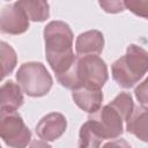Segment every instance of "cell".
<instances>
[{"label":"cell","instance_id":"obj_8","mask_svg":"<svg viewBox=\"0 0 148 148\" xmlns=\"http://www.w3.org/2000/svg\"><path fill=\"white\" fill-rule=\"evenodd\" d=\"M67 121L65 116L59 112H52L44 116L36 125V133L43 141H54L66 131Z\"/></svg>","mask_w":148,"mask_h":148},{"label":"cell","instance_id":"obj_7","mask_svg":"<svg viewBox=\"0 0 148 148\" xmlns=\"http://www.w3.org/2000/svg\"><path fill=\"white\" fill-rule=\"evenodd\" d=\"M29 18L18 1L5 6L0 12V29L5 34L20 35L28 30Z\"/></svg>","mask_w":148,"mask_h":148},{"label":"cell","instance_id":"obj_19","mask_svg":"<svg viewBox=\"0 0 148 148\" xmlns=\"http://www.w3.org/2000/svg\"><path fill=\"white\" fill-rule=\"evenodd\" d=\"M6 75H7V73H6V69H5V67L2 66V64L0 62V81H1V80H2V79L6 76Z\"/></svg>","mask_w":148,"mask_h":148},{"label":"cell","instance_id":"obj_17","mask_svg":"<svg viewBox=\"0 0 148 148\" xmlns=\"http://www.w3.org/2000/svg\"><path fill=\"white\" fill-rule=\"evenodd\" d=\"M102 9L110 14L120 13L124 10V0H98Z\"/></svg>","mask_w":148,"mask_h":148},{"label":"cell","instance_id":"obj_11","mask_svg":"<svg viewBox=\"0 0 148 148\" xmlns=\"http://www.w3.org/2000/svg\"><path fill=\"white\" fill-rule=\"evenodd\" d=\"M126 130L142 141H147V108L138 106L133 109L126 119Z\"/></svg>","mask_w":148,"mask_h":148},{"label":"cell","instance_id":"obj_12","mask_svg":"<svg viewBox=\"0 0 148 148\" xmlns=\"http://www.w3.org/2000/svg\"><path fill=\"white\" fill-rule=\"evenodd\" d=\"M23 104V94L20 84L9 80L0 87V106L17 109Z\"/></svg>","mask_w":148,"mask_h":148},{"label":"cell","instance_id":"obj_15","mask_svg":"<svg viewBox=\"0 0 148 148\" xmlns=\"http://www.w3.org/2000/svg\"><path fill=\"white\" fill-rule=\"evenodd\" d=\"M0 62L5 67L7 75L13 72L17 62L16 52L9 44L5 42H0Z\"/></svg>","mask_w":148,"mask_h":148},{"label":"cell","instance_id":"obj_5","mask_svg":"<svg viewBox=\"0 0 148 148\" xmlns=\"http://www.w3.org/2000/svg\"><path fill=\"white\" fill-rule=\"evenodd\" d=\"M22 90L31 97L46 95L52 87V77L42 62H24L16 73Z\"/></svg>","mask_w":148,"mask_h":148},{"label":"cell","instance_id":"obj_2","mask_svg":"<svg viewBox=\"0 0 148 148\" xmlns=\"http://www.w3.org/2000/svg\"><path fill=\"white\" fill-rule=\"evenodd\" d=\"M45 54L56 75L65 72L74 61L73 32L62 21H52L44 29Z\"/></svg>","mask_w":148,"mask_h":148},{"label":"cell","instance_id":"obj_14","mask_svg":"<svg viewBox=\"0 0 148 148\" xmlns=\"http://www.w3.org/2000/svg\"><path fill=\"white\" fill-rule=\"evenodd\" d=\"M111 106H113L121 116V118L124 120H126L128 118V116L131 114V112L134 109V104H133V99L131 97L130 94L127 92H120L119 95H117L113 101L111 103H109Z\"/></svg>","mask_w":148,"mask_h":148},{"label":"cell","instance_id":"obj_4","mask_svg":"<svg viewBox=\"0 0 148 148\" xmlns=\"http://www.w3.org/2000/svg\"><path fill=\"white\" fill-rule=\"evenodd\" d=\"M147 51L138 45L131 44L125 56L117 59L111 67L113 80L123 88H131L138 83L147 73Z\"/></svg>","mask_w":148,"mask_h":148},{"label":"cell","instance_id":"obj_16","mask_svg":"<svg viewBox=\"0 0 148 148\" xmlns=\"http://www.w3.org/2000/svg\"><path fill=\"white\" fill-rule=\"evenodd\" d=\"M124 7H126L138 16H141L143 18L147 17L148 0H124Z\"/></svg>","mask_w":148,"mask_h":148},{"label":"cell","instance_id":"obj_18","mask_svg":"<svg viewBox=\"0 0 148 148\" xmlns=\"http://www.w3.org/2000/svg\"><path fill=\"white\" fill-rule=\"evenodd\" d=\"M147 83H148V80H145L135 89V96L142 106H147V103H148L147 102Z\"/></svg>","mask_w":148,"mask_h":148},{"label":"cell","instance_id":"obj_13","mask_svg":"<svg viewBox=\"0 0 148 148\" xmlns=\"http://www.w3.org/2000/svg\"><path fill=\"white\" fill-rule=\"evenodd\" d=\"M18 3L25 12L28 18L34 22H43L50 16L47 0H18Z\"/></svg>","mask_w":148,"mask_h":148},{"label":"cell","instance_id":"obj_10","mask_svg":"<svg viewBox=\"0 0 148 148\" xmlns=\"http://www.w3.org/2000/svg\"><path fill=\"white\" fill-rule=\"evenodd\" d=\"M104 46V37L98 30L86 31L76 38L75 50L79 56L99 54Z\"/></svg>","mask_w":148,"mask_h":148},{"label":"cell","instance_id":"obj_6","mask_svg":"<svg viewBox=\"0 0 148 148\" xmlns=\"http://www.w3.org/2000/svg\"><path fill=\"white\" fill-rule=\"evenodd\" d=\"M0 138L9 147H25L31 140V132L15 109H0Z\"/></svg>","mask_w":148,"mask_h":148},{"label":"cell","instance_id":"obj_1","mask_svg":"<svg viewBox=\"0 0 148 148\" xmlns=\"http://www.w3.org/2000/svg\"><path fill=\"white\" fill-rule=\"evenodd\" d=\"M120 113L110 104L90 113L88 120L80 128L79 147H99L103 140L116 139L123 134Z\"/></svg>","mask_w":148,"mask_h":148},{"label":"cell","instance_id":"obj_3","mask_svg":"<svg viewBox=\"0 0 148 148\" xmlns=\"http://www.w3.org/2000/svg\"><path fill=\"white\" fill-rule=\"evenodd\" d=\"M57 80L67 89H75L81 86L102 88L108 81V67L97 54L75 57L73 64Z\"/></svg>","mask_w":148,"mask_h":148},{"label":"cell","instance_id":"obj_9","mask_svg":"<svg viewBox=\"0 0 148 148\" xmlns=\"http://www.w3.org/2000/svg\"><path fill=\"white\" fill-rule=\"evenodd\" d=\"M72 97L75 104L88 113L97 111L103 102V92L101 91V88L90 86H81L73 89Z\"/></svg>","mask_w":148,"mask_h":148}]
</instances>
